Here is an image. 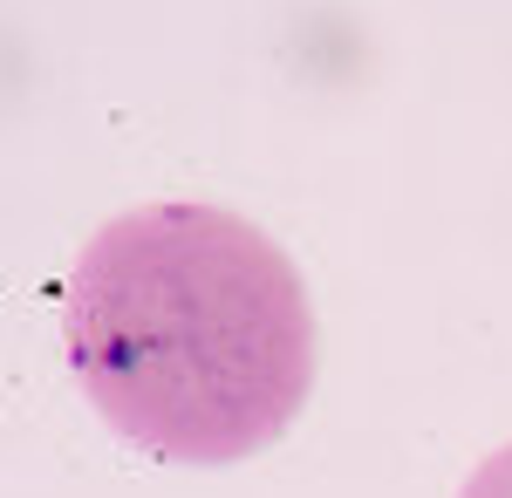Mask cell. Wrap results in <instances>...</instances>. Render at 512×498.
Instances as JSON below:
<instances>
[{
    "instance_id": "1",
    "label": "cell",
    "mask_w": 512,
    "mask_h": 498,
    "mask_svg": "<svg viewBox=\"0 0 512 498\" xmlns=\"http://www.w3.org/2000/svg\"><path fill=\"white\" fill-rule=\"evenodd\" d=\"M82 396L171 464L267 451L315 389L301 267L226 205L164 198L82 239L62 287Z\"/></svg>"
},
{
    "instance_id": "2",
    "label": "cell",
    "mask_w": 512,
    "mask_h": 498,
    "mask_svg": "<svg viewBox=\"0 0 512 498\" xmlns=\"http://www.w3.org/2000/svg\"><path fill=\"white\" fill-rule=\"evenodd\" d=\"M458 498H512V444H499L492 458L478 464L472 478H465V492Z\"/></svg>"
}]
</instances>
